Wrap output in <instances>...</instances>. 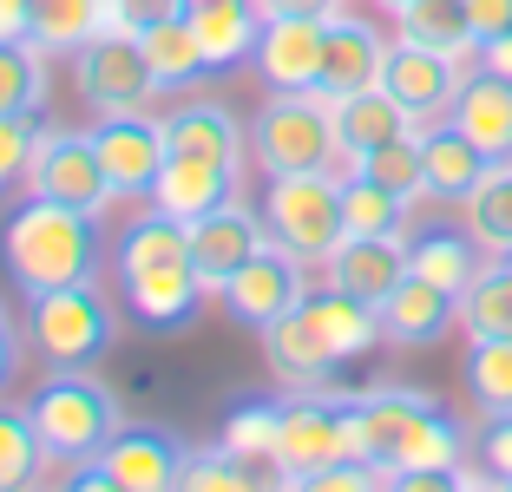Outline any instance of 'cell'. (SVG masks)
I'll return each instance as SVG.
<instances>
[{
    "mask_svg": "<svg viewBox=\"0 0 512 492\" xmlns=\"http://www.w3.org/2000/svg\"><path fill=\"white\" fill-rule=\"evenodd\" d=\"M73 79L92 112H145V99L158 92L138 33H92L73 53Z\"/></svg>",
    "mask_w": 512,
    "mask_h": 492,
    "instance_id": "52a82bcc",
    "label": "cell"
},
{
    "mask_svg": "<svg viewBox=\"0 0 512 492\" xmlns=\"http://www.w3.org/2000/svg\"><path fill=\"white\" fill-rule=\"evenodd\" d=\"M99 256H106L99 217L60 204V197H27V204L7 210V224H0V263H7L20 296L92 283V276H99Z\"/></svg>",
    "mask_w": 512,
    "mask_h": 492,
    "instance_id": "6da1fadb",
    "label": "cell"
},
{
    "mask_svg": "<svg viewBox=\"0 0 512 492\" xmlns=\"http://www.w3.org/2000/svg\"><path fill=\"white\" fill-rule=\"evenodd\" d=\"M14 374H20V335H14V322H7V309H0V394H7Z\"/></svg>",
    "mask_w": 512,
    "mask_h": 492,
    "instance_id": "c3c4849f",
    "label": "cell"
},
{
    "mask_svg": "<svg viewBox=\"0 0 512 492\" xmlns=\"http://www.w3.org/2000/svg\"><path fill=\"white\" fill-rule=\"evenodd\" d=\"M53 99V53L40 40H0V112H46Z\"/></svg>",
    "mask_w": 512,
    "mask_h": 492,
    "instance_id": "1f68e13d",
    "label": "cell"
},
{
    "mask_svg": "<svg viewBox=\"0 0 512 492\" xmlns=\"http://www.w3.org/2000/svg\"><path fill=\"white\" fill-rule=\"evenodd\" d=\"M375 7H388V14H401V7H407V0H375Z\"/></svg>",
    "mask_w": 512,
    "mask_h": 492,
    "instance_id": "f907efd6",
    "label": "cell"
},
{
    "mask_svg": "<svg viewBox=\"0 0 512 492\" xmlns=\"http://www.w3.org/2000/svg\"><path fill=\"white\" fill-rule=\"evenodd\" d=\"M407 217H414V197L388 191V184L362 178V171L342 178V224H348V237H401Z\"/></svg>",
    "mask_w": 512,
    "mask_h": 492,
    "instance_id": "d6a6232c",
    "label": "cell"
},
{
    "mask_svg": "<svg viewBox=\"0 0 512 492\" xmlns=\"http://www.w3.org/2000/svg\"><path fill=\"white\" fill-rule=\"evenodd\" d=\"M27 191L33 197H60L73 210H99L112 204V184H106V164L92 151V132H46L40 151H33V171H27Z\"/></svg>",
    "mask_w": 512,
    "mask_h": 492,
    "instance_id": "8fae6325",
    "label": "cell"
},
{
    "mask_svg": "<svg viewBox=\"0 0 512 492\" xmlns=\"http://www.w3.org/2000/svg\"><path fill=\"white\" fill-rule=\"evenodd\" d=\"M27 14H33V0H0V40H20Z\"/></svg>",
    "mask_w": 512,
    "mask_h": 492,
    "instance_id": "681fc988",
    "label": "cell"
},
{
    "mask_svg": "<svg viewBox=\"0 0 512 492\" xmlns=\"http://www.w3.org/2000/svg\"><path fill=\"white\" fill-rule=\"evenodd\" d=\"M460 224L480 237L486 256H512V158L493 164L480 184L467 191V204H460Z\"/></svg>",
    "mask_w": 512,
    "mask_h": 492,
    "instance_id": "836d02e7",
    "label": "cell"
},
{
    "mask_svg": "<svg viewBox=\"0 0 512 492\" xmlns=\"http://www.w3.org/2000/svg\"><path fill=\"white\" fill-rule=\"evenodd\" d=\"M191 27H197V46H204V66H211V73L250 66L256 40H263L256 0H211V7H191Z\"/></svg>",
    "mask_w": 512,
    "mask_h": 492,
    "instance_id": "484cf974",
    "label": "cell"
},
{
    "mask_svg": "<svg viewBox=\"0 0 512 492\" xmlns=\"http://www.w3.org/2000/svg\"><path fill=\"white\" fill-rule=\"evenodd\" d=\"M407 269L460 296V289H467L473 276L486 269V250H480V237H473L467 224H460V230H453V224H434V230H421V237H407Z\"/></svg>",
    "mask_w": 512,
    "mask_h": 492,
    "instance_id": "83f0119b",
    "label": "cell"
},
{
    "mask_svg": "<svg viewBox=\"0 0 512 492\" xmlns=\"http://www.w3.org/2000/svg\"><path fill=\"white\" fill-rule=\"evenodd\" d=\"M250 158L263 178L289 171H335L342 164V132H335V99L322 92H270L250 119Z\"/></svg>",
    "mask_w": 512,
    "mask_h": 492,
    "instance_id": "7a4b0ae2",
    "label": "cell"
},
{
    "mask_svg": "<svg viewBox=\"0 0 512 492\" xmlns=\"http://www.w3.org/2000/svg\"><path fill=\"white\" fill-rule=\"evenodd\" d=\"M467 7H473V33H480V40H493V33L512 27V0H467Z\"/></svg>",
    "mask_w": 512,
    "mask_h": 492,
    "instance_id": "f6af8a7d",
    "label": "cell"
},
{
    "mask_svg": "<svg viewBox=\"0 0 512 492\" xmlns=\"http://www.w3.org/2000/svg\"><path fill=\"white\" fill-rule=\"evenodd\" d=\"M263 335V361L276 368V381H289L296 394H322L335 381V368H342V355L329 348V335L316 328V315H309V302L289 315H276L270 328H256Z\"/></svg>",
    "mask_w": 512,
    "mask_h": 492,
    "instance_id": "e0dca14e",
    "label": "cell"
},
{
    "mask_svg": "<svg viewBox=\"0 0 512 492\" xmlns=\"http://www.w3.org/2000/svg\"><path fill=\"white\" fill-rule=\"evenodd\" d=\"M256 14L270 20V14H316V20H329V14H342V0H256Z\"/></svg>",
    "mask_w": 512,
    "mask_h": 492,
    "instance_id": "7dc6e473",
    "label": "cell"
},
{
    "mask_svg": "<svg viewBox=\"0 0 512 492\" xmlns=\"http://www.w3.org/2000/svg\"><path fill=\"white\" fill-rule=\"evenodd\" d=\"M92 151H99V164H106L112 197H145L151 204V184H158V171H165V158H171L165 119H145V112H99Z\"/></svg>",
    "mask_w": 512,
    "mask_h": 492,
    "instance_id": "ba28073f",
    "label": "cell"
},
{
    "mask_svg": "<svg viewBox=\"0 0 512 492\" xmlns=\"http://www.w3.org/2000/svg\"><path fill=\"white\" fill-rule=\"evenodd\" d=\"M309 315H316V328L329 335V348L342 361H362L375 355L381 342H388V328H381V302H362L348 296V289H309Z\"/></svg>",
    "mask_w": 512,
    "mask_h": 492,
    "instance_id": "4316f807",
    "label": "cell"
},
{
    "mask_svg": "<svg viewBox=\"0 0 512 492\" xmlns=\"http://www.w3.org/2000/svg\"><path fill=\"white\" fill-rule=\"evenodd\" d=\"M388 46H394V40H381L375 20H362V14H329V40H322L316 92H322V99H348V92L381 86Z\"/></svg>",
    "mask_w": 512,
    "mask_h": 492,
    "instance_id": "ac0fdd59",
    "label": "cell"
},
{
    "mask_svg": "<svg viewBox=\"0 0 512 492\" xmlns=\"http://www.w3.org/2000/svg\"><path fill=\"white\" fill-rule=\"evenodd\" d=\"M362 453V427H355V401H322L302 394L283 407V433H276V486H309L329 460ZM368 460V453H362Z\"/></svg>",
    "mask_w": 512,
    "mask_h": 492,
    "instance_id": "8992f818",
    "label": "cell"
},
{
    "mask_svg": "<svg viewBox=\"0 0 512 492\" xmlns=\"http://www.w3.org/2000/svg\"><path fill=\"white\" fill-rule=\"evenodd\" d=\"M427 401H434L427 388H368L362 401H355V427H362V453H368V460L388 466V453L401 447L407 420L421 414Z\"/></svg>",
    "mask_w": 512,
    "mask_h": 492,
    "instance_id": "4dcf8cb0",
    "label": "cell"
},
{
    "mask_svg": "<svg viewBox=\"0 0 512 492\" xmlns=\"http://www.w3.org/2000/svg\"><path fill=\"white\" fill-rule=\"evenodd\" d=\"M460 374L480 414H512V335H473Z\"/></svg>",
    "mask_w": 512,
    "mask_h": 492,
    "instance_id": "8d00e7d4",
    "label": "cell"
},
{
    "mask_svg": "<svg viewBox=\"0 0 512 492\" xmlns=\"http://www.w3.org/2000/svg\"><path fill=\"white\" fill-rule=\"evenodd\" d=\"M335 132H342V158H362V151L388 145V138L421 132V119H414V112H407L388 86H368V92L335 99Z\"/></svg>",
    "mask_w": 512,
    "mask_h": 492,
    "instance_id": "d4e9b609",
    "label": "cell"
},
{
    "mask_svg": "<svg viewBox=\"0 0 512 492\" xmlns=\"http://www.w3.org/2000/svg\"><path fill=\"white\" fill-rule=\"evenodd\" d=\"M381 328H388L394 348H434L447 328H460V296L407 269L401 283L381 296Z\"/></svg>",
    "mask_w": 512,
    "mask_h": 492,
    "instance_id": "ffe728a7",
    "label": "cell"
},
{
    "mask_svg": "<svg viewBox=\"0 0 512 492\" xmlns=\"http://www.w3.org/2000/svg\"><path fill=\"white\" fill-rule=\"evenodd\" d=\"M256 479H276V473H256L224 440L217 447H191V460H184V486H256Z\"/></svg>",
    "mask_w": 512,
    "mask_h": 492,
    "instance_id": "7bdbcfd3",
    "label": "cell"
},
{
    "mask_svg": "<svg viewBox=\"0 0 512 492\" xmlns=\"http://www.w3.org/2000/svg\"><path fill=\"white\" fill-rule=\"evenodd\" d=\"M394 33L414 40V46H434V53H453V60H467V66H473V53H480L467 0H407L401 14H394Z\"/></svg>",
    "mask_w": 512,
    "mask_h": 492,
    "instance_id": "f1b7e54d",
    "label": "cell"
},
{
    "mask_svg": "<svg viewBox=\"0 0 512 492\" xmlns=\"http://www.w3.org/2000/svg\"><path fill=\"white\" fill-rule=\"evenodd\" d=\"M27 342L46 368H99L112 348V302L99 276L27 296Z\"/></svg>",
    "mask_w": 512,
    "mask_h": 492,
    "instance_id": "277c9868",
    "label": "cell"
},
{
    "mask_svg": "<svg viewBox=\"0 0 512 492\" xmlns=\"http://www.w3.org/2000/svg\"><path fill=\"white\" fill-rule=\"evenodd\" d=\"M165 14H184V0H99V33H145Z\"/></svg>",
    "mask_w": 512,
    "mask_h": 492,
    "instance_id": "ee69618b",
    "label": "cell"
},
{
    "mask_svg": "<svg viewBox=\"0 0 512 492\" xmlns=\"http://www.w3.org/2000/svg\"><path fill=\"white\" fill-rule=\"evenodd\" d=\"M263 224L270 243H283L302 263H329L335 243L348 237L342 224V171H289L263 184Z\"/></svg>",
    "mask_w": 512,
    "mask_h": 492,
    "instance_id": "5b68a950",
    "label": "cell"
},
{
    "mask_svg": "<svg viewBox=\"0 0 512 492\" xmlns=\"http://www.w3.org/2000/svg\"><path fill=\"white\" fill-rule=\"evenodd\" d=\"M302 269H309L302 256H289L283 243H270V250H256L217 296H224V309L237 315L243 328H270L276 315H289V309L309 302V276H302Z\"/></svg>",
    "mask_w": 512,
    "mask_h": 492,
    "instance_id": "30bf717a",
    "label": "cell"
},
{
    "mask_svg": "<svg viewBox=\"0 0 512 492\" xmlns=\"http://www.w3.org/2000/svg\"><path fill=\"white\" fill-rule=\"evenodd\" d=\"M237 178H243V171H230V164L178 158V151H171L165 171H158V184H151V204L165 210V217H178V224H197L204 210H217V204L237 197Z\"/></svg>",
    "mask_w": 512,
    "mask_h": 492,
    "instance_id": "7402d4cb",
    "label": "cell"
},
{
    "mask_svg": "<svg viewBox=\"0 0 512 492\" xmlns=\"http://www.w3.org/2000/svg\"><path fill=\"white\" fill-rule=\"evenodd\" d=\"M322 269H329L335 289H348V296H362V302H381L407 276V237H342Z\"/></svg>",
    "mask_w": 512,
    "mask_h": 492,
    "instance_id": "cb8c5ba5",
    "label": "cell"
},
{
    "mask_svg": "<svg viewBox=\"0 0 512 492\" xmlns=\"http://www.w3.org/2000/svg\"><path fill=\"white\" fill-rule=\"evenodd\" d=\"M421 164H427V197H434V204H467V191L493 171V158L447 119L421 125Z\"/></svg>",
    "mask_w": 512,
    "mask_h": 492,
    "instance_id": "603a6c76",
    "label": "cell"
},
{
    "mask_svg": "<svg viewBox=\"0 0 512 492\" xmlns=\"http://www.w3.org/2000/svg\"><path fill=\"white\" fill-rule=\"evenodd\" d=\"M460 328L473 335H512V256H486V269L460 289Z\"/></svg>",
    "mask_w": 512,
    "mask_h": 492,
    "instance_id": "e575fe53",
    "label": "cell"
},
{
    "mask_svg": "<svg viewBox=\"0 0 512 492\" xmlns=\"http://www.w3.org/2000/svg\"><path fill=\"white\" fill-rule=\"evenodd\" d=\"M184 256H191L184 224L151 204L145 217H132V224H125V237H119V276H138V269H158V263H184Z\"/></svg>",
    "mask_w": 512,
    "mask_h": 492,
    "instance_id": "d590c367",
    "label": "cell"
},
{
    "mask_svg": "<svg viewBox=\"0 0 512 492\" xmlns=\"http://www.w3.org/2000/svg\"><path fill=\"white\" fill-rule=\"evenodd\" d=\"M165 145L178 151V158H211V164L243 171V158H250V125H243L224 99L184 92V99L165 112Z\"/></svg>",
    "mask_w": 512,
    "mask_h": 492,
    "instance_id": "2e32d148",
    "label": "cell"
},
{
    "mask_svg": "<svg viewBox=\"0 0 512 492\" xmlns=\"http://www.w3.org/2000/svg\"><path fill=\"white\" fill-rule=\"evenodd\" d=\"M473 66H486V73L512 79V27H506V33H493V40H480V53H473Z\"/></svg>",
    "mask_w": 512,
    "mask_h": 492,
    "instance_id": "bcb514c9",
    "label": "cell"
},
{
    "mask_svg": "<svg viewBox=\"0 0 512 492\" xmlns=\"http://www.w3.org/2000/svg\"><path fill=\"white\" fill-rule=\"evenodd\" d=\"M138 46H145V60H151V79H158V92H191L197 79L211 73V66H204V46H197L191 14H165V20H151V27L138 33Z\"/></svg>",
    "mask_w": 512,
    "mask_h": 492,
    "instance_id": "f546056e",
    "label": "cell"
},
{
    "mask_svg": "<svg viewBox=\"0 0 512 492\" xmlns=\"http://www.w3.org/2000/svg\"><path fill=\"white\" fill-rule=\"evenodd\" d=\"M40 138H46L40 112H0V191L33 171V151H40Z\"/></svg>",
    "mask_w": 512,
    "mask_h": 492,
    "instance_id": "b9f144b4",
    "label": "cell"
},
{
    "mask_svg": "<svg viewBox=\"0 0 512 492\" xmlns=\"http://www.w3.org/2000/svg\"><path fill=\"white\" fill-rule=\"evenodd\" d=\"M191 7H211V0H184V14H191Z\"/></svg>",
    "mask_w": 512,
    "mask_h": 492,
    "instance_id": "816d5d0a",
    "label": "cell"
},
{
    "mask_svg": "<svg viewBox=\"0 0 512 492\" xmlns=\"http://www.w3.org/2000/svg\"><path fill=\"white\" fill-rule=\"evenodd\" d=\"M184 243H191L197 276H204L211 289H224L256 250H270V224H263V210H250L243 197H230V204L204 210L197 224H184Z\"/></svg>",
    "mask_w": 512,
    "mask_h": 492,
    "instance_id": "7c38bea8",
    "label": "cell"
},
{
    "mask_svg": "<svg viewBox=\"0 0 512 492\" xmlns=\"http://www.w3.org/2000/svg\"><path fill=\"white\" fill-rule=\"evenodd\" d=\"M283 407L289 401H237L224 420V447L243 460H276V433H283Z\"/></svg>",
    "mask_w": 512,
    "mask_h": 492,
    "instance_id": "60d3db41",
    "label": "cell"
},
{
    "mask_svg": "<svg viewBox=\"0 0 512 492\" xmlns=\"http://www.w3.org/2000/svg\"><path fill=\"white\" fill-rule=\"evenodd\" d=\"M99 460H106V473H112V492H171V486H184V460H191V447H184L171 427L125 420V427L106 440Z\"/></svg>",
    "mask_w": 512,
    "mask_h": 492,
    "instance_id": "4fadbf2b",
    "label": "cell"
},
{
    "mask_svg": "<svg viewBox=\"0 0 512 492\" xmlns=\"http://www.w3.org/2000/svg\"><path fill=\"white\" fill-rule=\"evenodd\" d=\"M204 296H217V289L197 276L191 256H184V263H158V269L125 276V309H132L145 328H191L197 309H204Z\"/></svg>",
    "mask_w": 512,
    "mask_h": 492,
    "instance_id": "d6986e66",
    "label": "cell"
},
{
    "mask_svg": "<svg viewBox=\"0 0 512 492\" xmlns=\"http://www.w3.org/2000/svg\"><path fill=\"white\" fill-rule=\"evenodd\" d=\"M460 79H467V60L434 53V46H414V40H401V33H394L388 66H381V86H388L421 125H440V119H447V105H453V92H460Z\"/></svg>",
    "mask_w": 512,
    "mask_h": 492,
    "instance_id": "5bb4252c",
    "label": "cell"
},
{
    "mask_svg": "<svg viewBox=\"0 0 512 492\" xmlns=\"http://www.w3.org/2000/svg\"><path fill=\"white\" fill-rule=\"evenodd\" d=\"M467 453H473V433L460 427L447 407L427 401L421 414L407 420L401 447L388 453V473H394V486H407V492H440V486H453V466L467 460Z\"/></svg>",
    "mask_w": 512,
    "mask_h": 492,
    "instance_id": "9c48e42d",
    "label": "cell"
},
{
    "mask_svg": "<svg viewBox=\"0 0 512 492\" xmlns=\"http://www.w3.org/2000/svg\"><path fill=\"white\" fill-rule=\"evenodd\" d=\"M33 427H40V447L46 460H92V453H106V440L125 427L119 414V394L106 381H92V368H53L40 381V394L27 401Z\"/></svg>",
    "mask_w": 512,
    "mask_h": 492,
    "instance_id": "3957f363",
    "label": "cell"
},
{
    "mask_svg": "<svg viewBox=\"0 0 512 492\" xmlns=\"http://www.w3.org/2000/svg\"><path fill=\"white\" fill-rule=\"evenodd\" d=\"M447 125H460L493 164H506L512 158V79L467 66V79H460V92L447 105Z\"/></svg>",
    "mask_w": 512,
    "mask_h": 492,
    "instance_id": "44dd1931",
    "label": "cell"
},
{
    "mask_svg": "<svg viewBox=\"0 0 512 492\" xmlns=\"http://www.w3.org/2000/svg\"><path fill=\"white\" fill-rule=\"evenodd\" d=\"M40 473H46V447H40L33 414L27 407H0V492L40 486Z\"/></svg>",
    "mask_w": 512,
    "mask_h": 492,
    "instance_id": "f35d334b",
    "label": "cell"
},
{
    "mask_svg": "<svg viewBox=\"0 0 512 492\" xmlns=\"http://www.w3.org/2000/svg\"><path fill=\"white\" fill-rule=\"evenodd\" d=\"M348 171H362V178L388 184V191L414 197V204H421V197H427V164H421V132H407V138H388V145L362 151V158H348Z\"/></svg>",
    "mask_w": 512,
    "mask_h": 492,
    "instance_id": "ab89813d",
    "label": "cell"
},
{
    "mask_svg": "<svg viewBox=\"0 0 512 492\" xmlns=\"http://www.w3.org/2000/svg\"><path fill=\"white\" fill-rule=\"evenodd\" d=\"M92 33H99V0H33L27 14V40H40L53 60L79 53Z\"/></svg>",
    "mask_w": 512,
    "mask_h": 492,
    "instance_id": "74e56055",
    "label": "cell"
},
{
    "mask_svg": "<svg viewBox=\"0 0 512 492\" xmlns=\"http://www.w3.org/2000/svg\"><path fill=\"white\" fill-rule=\"evenodd\" d=\"M322 40H329V20L316 14H270L263 20V40H256L250 66L270 92H316L322 73Z\"/></svg>",
    "mask_w": 512,
    "mask_h": 492,
    "instance_id": "9a60e30c",
    "label": "cell"
}]
</instances>
